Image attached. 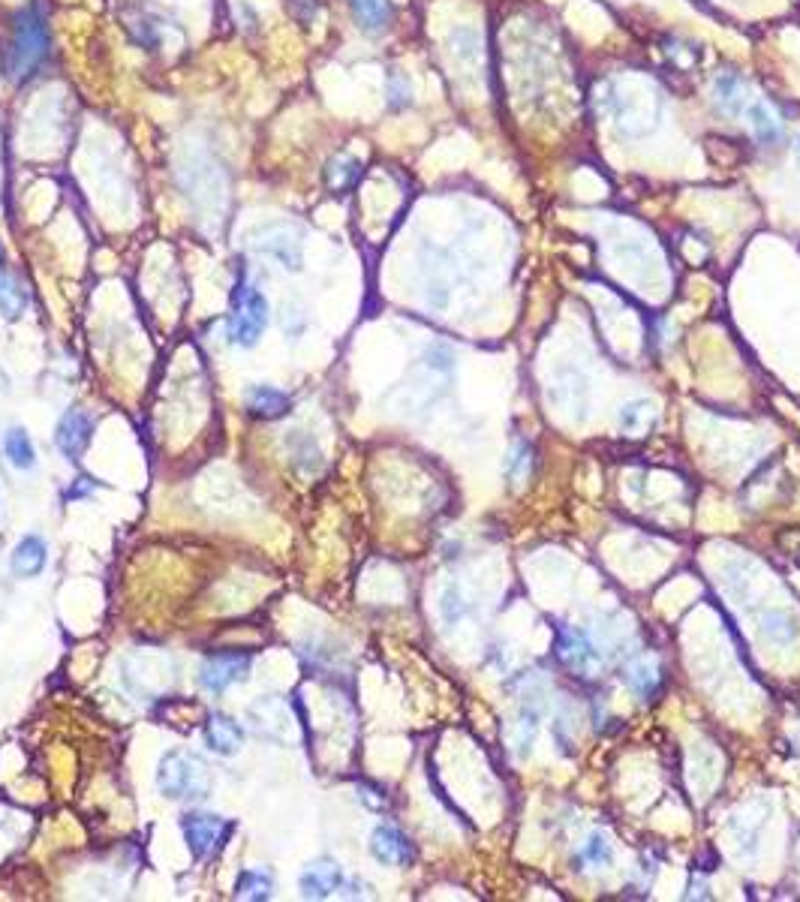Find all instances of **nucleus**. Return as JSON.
Listing matches in <instances>:
<instances>
[{
	"instance_id": "28",
	"label": "nucleus",
	"mask_w": 800,
	"mask_h": 902,
	"mask_svg": "<svg viewBox=\"0 0 800 902\" xmlns=\"http://www.w3.org/2000/svg\"><path fill=\"white\" fill-rule=\"evenodd\" d=\"M440 611H443V620H446V623H458V620L467 614V602H464V596H461L455 587H449V590L443 593Z\"/></svg>"
},
{
	"instance_id": "17",
	"label": "nucleus",
	"mask_w": 800,
	"mask_h": 902,
	"mask_svg": "<svg viewBox=\"0 0 800 902\" xmlns=\"http://www.w3.org/2000/svg\"><path fill=\"white\" fill-rule=\"evenodd\" d=\"M232 896L244 899V902H265V899H271L274 896V875H271V869H265V866L241 869L238 878H235Z\"/></svg>"
},
{
	"instance_id": "20",
	"label": "nucleus",
	"mask_w": 800,
	"mask_h": 902,
	"mask_svg": "<svg viewBox=\"0 0 800 902\" xmlns=\"http://www.w3.org/2000/svg\"><path fill=\"white\" fill-rule=\"evenodd\" d=\"M361 178V163L355 157H346V154H337L325 163V184L328 190L334 193H346L355 187V181Z\"/></svg>"
},
{
	"instance_id": "3",
	"label": "nucleus",
	"mask_w": 800,
	"mask_h": 902,
	"mask_svg": "<svg viewBox=\"0 0 800 902\" xmlns=\"http://www.w3.org/2000/svg\"><path fill=\"white\" fill-rule=\"evenodd\" d=\"M268 328V298L241 274L232 289V304L226 316V337L241 349H253Z\"/></svg>"
},
{
	"instance_id": "24",
	"label": "nucleus",
	"mask_w": 800,
	"mask_h": 902,
	"mask_svg": "<svg viewBox=\"0 0 800 902\" xmlns=\"http://www.w3.org/2000/svg\"><path fill=\"white\" fill-rule=\"evenodd\" d=\"M530 467H533V448H530V442L518 439V442H515V448L509 451L506 476H509L512 482H521V479H527Z\"/></svg>"
},
{
	"instance_id": "11",
	"label": "nucleus",
	"mask_w": 800,
	"mask_h": 902,
	"mask_svg": "<svg viewBox=\"0 0 800 902\" xmlns=\"http://www.w3.org/2000/svg\"><path fill=\"white\" fill-rule=\"evenodd\" d=\"M202 734H205L208 752H214V755H220V758H232V755H238L241 746H244V728H241L229 713H220V710H214V713L208 716Z\"/></svg>"
},
{
	"instance_id": "18",
	"label": "nucleus",
	"mask_w": 800,
	"mask_h": 902,
	"mask_svg": "<svg viewBox=\"0 0 800 902\" xmlns=\"http://www.w3.org/2000/svg\"><path fill=\"white\" fill-rule=\"evenodd\" d=\"M349 7L364 34H382L394 19L391 0H349Z\"/></svg>"
},
{
	"instance_id": "15",
	"label": "nucleus",
	"mask_w": 800,
	"mask_h": 902,
	"mask_svg": "<svg viewBox=\"0 0 800 902\" xmlns=\"http://www.w3.org/2000/svg\"><path fill=\"white\" fill-rule=\"evenodd\" d=\"M746 118H749V127H752V136L758 145L764 148H773L782 142L785 136V127H782V118L773 112V106L767 100H755L746 106Z\"/></svg>"
},
{
	"instance_id": "7",
	"label": "nucleus",
	"mask_w": 800,
	"mask_h": 902,
	"mask_svg": "<svg viewBox=\"0 0 800 902\" xmlns=\"http://www.w3.org/2000/svg\"><path fill=\"white\" fill-rule=\"evenodd\" d=\"M343 887H346L343 866L331 857H316L298 875V890L304 899H328V896L340 893Z\"/></svg>"
},
{
	"instance_id": "5",
	"label": "nucleus",
	"mask_w": 800,
	"mask_h": 902,
	"mask_svg": "<svg viewBox=\"0 0 800 902\" xmlns=\"http://www.w3.org/2000/svg\"><path fill=\"white\" fill-rule=\"evenodd\" d=\"M253 668V656L250 653H214L202 662L199 668V686L211 695H223L226 689H232L235 683H244L250 677Z\"/></svg>"
},
{
	"instance_id": "9",
	"label": "nucleus",
	"mask_w": 800,
	"mask_h": 902,
	"mask_svg": "<svg viewBox=\"0 0 800 902\" xmlns=\"http://www.w3.org/2000/svg\"><path fill=\"white\" fill-rule=\"evenodd\" d=\"M250 719H253L256 731H259L265 740L274 737V725L280 728V731H277V734H280V743H292V740H295V722H292V716H289L286 701L277 698V695L259 698V701L250 707Z\"/></svg>"
},
{
	"instance_id": "1",
	"label": "nucleus",
	"mask_w": 800,
	"mask_h": 902,
	"mask_svg": "<svg viewBox=\"0 0 800 902\" xmlns=\"http://www.w3.org/2000/svg\"><path fill=\"white\" fill-rule=\"evenodd\" d=\"M49 58V25L40 10V4H28L13 19V34L7 43V79L22 85L37 76V70Z\"/></svg>"
},
{
	"instance_id": "6",
	"label": "nucleus",
	"mask_w": 800,
	"mask_h": 902,
	"mask_svg": "<svg viewBox=\"0 0 800 902\" xmlns=\"http://www.w3.org/2000/svg\"><path fill=\"white\" fill-rule=\"evenodd\" d=\"M91 439H94V418L82 406H73L58 418L55 445L67 461L79 464L85 458V451L91 448Z\"/></svg>"
},
{
	"instance_id": "8",
	"label": "nucleus",
	"mask_w": 800,
	"mask_h": 902,
	"mask_svg": "<svg viewBox=\"0 0 800 902\" xmlns=\"http://www.w3.org/2000/svg\"><path fill=\"white\" fill-rule=\"evenodd\" d=\"M370 854L385 866H410L416 860V848L407 833H400L394 824H379L370 833Z\"/></svg>"
},
{
	"instance_id": "23",
	"label": "nucleus",
	"mask_w": 800,
	"mask_h": 902,
	"mask_svg": "<svg viewBox=\"0 0 800 902\" xmlns=\"http://www.w3.org/2000/svg\"><path fill=\"white\" fill-rule=\"evenodd\" d=\"M611 860V842L602 836V833H593L575 854V863L578 869H590V866H599V863H608Z\"/></svg>"
},
{
	"instance_id": "10",
	"label": "nucleus",
	"mask_w": 800,
	"mask_h": 902,
	"mask_svg": "<svg viewBox=\"0 0 800 902\" xmlns=\"http://www.w3.org/2000/svg\"><path fill=\"white\" fill-rule=\"evenodd\" d=\"M49 566V545L43 536L37 533H28L16 542L13 554H10V572L19 578V581H34L46 572Z\"/></svg>"
},
{
	"instance_id": "31",
	"label": "nucleus",
	"mask_w": 800,
	"mask_h": 902,
	"mask_svg": "<svg viewBox=\"0 0 800 902\" xmlns=\"http://www.w3.org/2000/svg\"><path fill=\"white\" fill-rule=\"evenodd\" d=\"M0 265H4V247H0Z\"/></svg>"
},
{
	"instance_id": "25",
	"label": "nucleus",
	"mask_w": 800,
	"mask_h": 902,
	"mask_svg": "<svg viewBox=\"0 0 800 902\" xmlns=\"http://www.w3.org/2000/svg\"><path fill=\"white\" fill-rule=\"evenodd\" d=\"M413 103V88H410V79L404 73H391L388 76V106L391 109H404Z\"/></svg>"
},
{
	"instance_id": "16",
	"label": "nucleus",
	"mask_w": 800,
	"mask_h": 902,
	"mask_svg": "<svg viewBox=\"0 0 800 902\" xmlns=\"http://www.w3.org/2000/svg\"><path fill=\"white\" fill-rule=\"evenodd\" d=\"M713 100H716V109L725 115V118H740L746 112V85L737 73H722L716 82H713Z\"/></svg>"
},
{
	"instance_id": "27",
	"label": "nucleus",
	"mask_w": 800,
	"mask_h": 902,
	"mask_svg": "<svg viewBox=\"0 0 800 902\" xmlns=\"http://www.w3.org/2000/svg\"><path fill=\"white\" fill-rule=\"evenodd\" d=\"M653 403L650 400H632V403H626L623 409H620V424L629 430V427H641V424H647L650 418H653V409H650Z\"/></svg>"
},
{
	"instance_id": "4",
	"label": "nucleus",
	"mask_w": 800,
	"mask_h": 902,
	"mask_svg": "<svg viewBox=\"0 0 800 902\" xmlns=\"http://www.w3.org/2000/svg\"><path fill=\"white\" fill-rule=\"evenodd\" d=\"M181 833L196 860H214L232 839L235 821L217 812H184Z\"/></svg>"
},
{
	"instance_id": "21",
	"label": "nucleus",
	"mask_w": 800,
	"mask_h": 902,
	"mask_svg": "<svg viewBox=\"0 0 800 902\" xmlns=\"http://www.w3.org/2000/svg\"><path fill=\"white\" fill-rule=\"evenodd\" d=\"M25 310H28V292L10 274L0 271V316L16 322V319H22Z\"/></svg>"
},
{
	"instance_id": "2",
	"label": "nucleus",
	"mask_w": 800,
	"mask_h": 902,
	"mask_svg": "<svg viewBox=\"0 0 800 902\" xmlns=\"http://www.w3.org/2000/svg\"><path fill=\"white\" fill-rule=\"evenodd\" d=\"M214 773L208 761L193 749H169L157 764V791L166 800L202 803L211 797Z\"/></svg>"
},
{
	"instance_id": "26",
	"label": "nucleus",
	"mask_w": 800,
	"mask_h": 902,
	"mask_svg": "<svg viewBox=\"0 0 800 902\" xmlns=\"http://www.w3.org/2000/svg\"><path fill=\"white\" fill-rule=\"evenodd\" d=\"M764 635L773 638L776 644H788V641L797 635V626H794V620L785 617V614H767V617H764Z\"/></svg>"
},
{
	"instance_id": "12",
	"label": "nucleus",
	"mask_w": 800,
	"mask_h": 902,
	"mask_svg": "<svg viewBox=\"0 0 800 902\" xmlns=\"http://www.w3.org/2000/svg\"><path fill=\"white\" fill-rule=\"evenodd\" d=\"M256 250L259 253H268L274 256L283 268L289 271H298L301 268V241L298 235L289 229V226H265L259 232V241H256Z\"/></svg>"
},
{
	"instance_id": "22",
	"label": "nucleus",
	"mask_w": 800,
	"mask_h": 902,
	"mask_svg": "<svg viewBox=\"0 0 800 902\" xmlns=\"http://www.w3.org/2000/svg\"><path fill=\"white\" fill-rule=\"evenodd\" d=\"M656 683H659V671L653 662L647 659H638L629 665V689L641 698H650L656 692Z\"/></svg>"
},
{
	"instance_id": "29",
	"label": "nucleus",
	"mask_w": 800,
	"mask_h": 902,
	"mask_svg": "<svg viewBox=\"0 0 800 902\" xmlns=\"http://www.w3.org/2000/svg\"><path fill=\"white\" fill-rule=\"evenodd\" d=\"M97 488H103L97 479H91V476H79V479L73 482V488L67 491V500H70V503H76V500H82V497L94 494Z\"/></svg>"
},
{
	"instance_id": "30",
	"label": "nucleus",
	"mask_w": 800,
	"mask_h": 902,
	"mask_svg": "<svg viewBox=\"0 0 800 902\" xmlns=\"http://www.w3.org/2000/svg\"><path fill=\"white\" fill-rule=\"evenodd\" d=\"M794 154H797V160H800V136H797V145H794Z\"/></svg>"
},
{
	"instance_id": "14",
	"label": "nucleus",
	"mask_w": 800,
	"mask_h": 902,
	"mask_svg": "<svg viewBox=\"0 0 800 902\" xmlns=\"http://www.w3.org/2000/svg\"><path fill=\"white\" fill-rule=\"evenodd\" d=\"M244 409L256 421H274V418L289 415L292 397L286 391L274 388V385H250L244 391Z\"/></svg>"
},
{
	"instance_id": "19",
	"label": "nucleus",
	"mask_w": 800,
	"mask_h": 902,
	"mask_svg": "<svg viewBox=\"0 0 800 902\" xmlns=\"http://www.w3.org/2000/svg\"><path fill=\"white\" fill-rule=\"evenodd\" d=\"M4 455L22 473H31L37 467V448H34V439L25 427H10L4 433Z\"/></svg>"
},
{
	"instance_id": "13",
	"label": "nucleus",
	"mask_w": 800,
	"mask_h": 902,
	"mask_svg": "<svg viewBox=\"0 0 800 902\" xmlns=\"http://www.w3.org/2000/svg\"><path fill=\"white\" fill-rule=\"evenodd\" d=\"M557 656L578 671H596L599 665V653L593 641L587 638V632L575 626H557Z\"/></svg>"
}]
</instances>
